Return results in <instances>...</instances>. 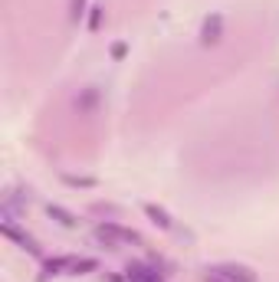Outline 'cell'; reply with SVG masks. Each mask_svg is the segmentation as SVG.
<instances>
[{"instance_id":"cell-1","label":"cell","mask_w":279,"mask_h":282,"mask_svg":"<svg viewBox=\"0 0 279 282\" xmlns=\"http://www.w3.org/2000/svg\"><path fill=\"white\" fill-rule=\"evenodd\" d=\"M145 214L151 217L154 223H161V227H164V230L171 227V220H167V214H164V210H158V207H151V204H148V207H145Z\"/></svg>"},{"instance_id":"cell-2","label":"cell","mask_w":279,"mask_h":282,"mask_svg":"<svg viewBox=\"0 0 279 282\" xmlns=\"http://www.w3.org/2000/svg\"><path fill=\"white\" fill-rule=\"evenodd\" d=\"M49 217H59V223H66V227H72V217H69V214H63L59 207H49Z\"/></svg>"}]
</instances>
